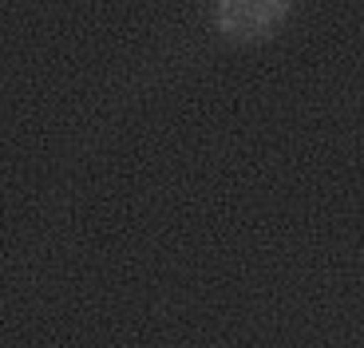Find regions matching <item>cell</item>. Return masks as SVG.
<instances>
[{"instance_id":"6da1fadb","label":"cell","mask_w":364,"mask_h":348,"mask_svg":"<svg viewBox=\"0 0 364 348\" xmlns=\"http://www.w3.org/2000/svg\"><path fill=\"white\" fill-rule=\"evenodd\" d=\"M285 16H289L285 0H226L214 12L218 28L234 40H265L285 24Z\"/></svg>"}]
</instances>
